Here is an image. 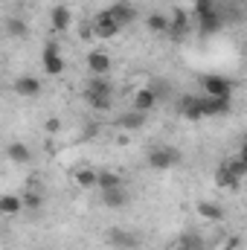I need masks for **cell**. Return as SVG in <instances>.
<instances>
[{"mask_svg": "<svg viewBox=\"0 0 247 250\" xmlns=\"http://www.w3.org/2000/svg\"><path fill=\"white\" fill-rule=\"evenodd\" d=\"M21 201H23V207H29V209H41L44 195H41V189H38V192H35V189H29V192H23V195H21Z\"/></svg>", "mask_w": 247, "mask_h": 250, "instance_id": "83f0119b", "label": "cell"}, {"mask_svg": "<svg viewBox=\"0 0 247 250\" xmlns=\"http://www.w3.org/2000/svg\"><path fill=\"white\" fill-rule=\"evenodd\" d=\"M6 157H9L12 163H18V166H26V163L32 160V148H29L26 143H9V146H6Z\"/></svg>", "mask_w": 247, "mask_h": 250, "instance_id": "e0dca14e", "label": "cell"}, {"mask_svg": "<svg viewBox=\"0 0 247 250\" xmlns=\"http://www.w3.org/2000/svg\"><path fill=\"white\" fill-rule=\"evenodd\" d=\"M204 93L206 96H224V99H233V82L224 79V76H204Z\"/></svg>", "mask_w": 247, "mask_h": 250, "instance_id": "52a82bcc", "label": "cell"}, {"mask_svg": "<svg viewBox=\"0 0 247 250\" xmlns=\"http://www.w3.org/2000/svg\"><path fill=\"white\" fill-rule=\"evenodd\" d=\"M178 111H181V117L189 120V123H201V120H204L201 96H195V93H184V96L178 99Z\"/></svg>", "mask_w": 247, "mask_h": 250, "instance_id": "ba28073f", "label": "cell"}, {"mask_svg": "<svg viewBox=\"0 0 247 250\" xmlns=\"http://www.w3.org/2000/svg\"><path fill=\"white\" fill-rule=\"evenodd\" d=\"M102 204L108 209H123L131 204V192L125 187H114V189H102Z\"/></svg>", "mask_w": 247, "mask_h": 250, "instance_id": "7c38bea8", "label": "cell"}, {"mask_svg": "<svg viewBox=\"0 0 247 250\" xmlns=\"http://www.w3.org/2000/svg\"><path fill=\"white\" fill-rule=\"evenodd\" d=\"M175 250H186V248H184V245H178V248H175Z\"/></svg>", "mask_w": 247, "mask_h": 250, "instance_id": "1f68e13d", "label": "cell"}, {"mask_svg": "<svg viewBox=\"0 0 247 250\" xmlns=\"http://www.w3.org/2000/svg\"><path fill=\"white\" fill-rule=\"evenodd\" d=\"M111 56L105 53V50H90L87 53V70H90V76H111Z\"/></svg>", "mask_w": 247, "mask_h": 250, "instance_id": "9c48e42d", "label": "cell"}, {"mask_svg": "<svg viewBox=\"0 0 247 250\" xmlns=\"http://www.w3.org/2000/svg\"><path fill=\"white\" fill-rule=\"evenodd\" d=\"M198 215L201 218H206V221H221L224 218V209L218 207V204H212V201H198Z\"/></svg>", "mask_w": 247, "mask_h": 250, "instance_id": "ffe728a7", "label": "cell"}, {"mask_svg": "<svg viewBox=\"0 0 247 250\" xmlns=\"http://www.w3.org/2000/svg\"><path fill=\"white\" fill-rule=\"evenodd\" d=\"M181 245H184L186 250H198V248H201V242H198V236H192V233H186L184 239H181Z\"/></svg>", "mask_w": 247, "mask_h": 250, "instance_id": "f546056e", "label": "cell"}, {"mask_svg": "<svg viewBox=\"0 0 247 250\" xmlns=\"http://www.w3.org/2000/svg\"><path fill=\"white\" fill-rule=\"evenodd\" d=\"M192 9H195V18H201V15L215 12L218 6H215V0H195V3H192Z\"/></svg>", "mask_w": 247, "mask_h": 250, "instance_id": "f1b7e54d", "label": "cell"}, {"mask_svg": "<svg viewBox=\"0 0 247 250\" xmlns=\"http://www.w3.org/2000/svg\"><path fill=\"white\" fill-rule=\"evenodd\" d=\"M105 242H108L111 248H117V250H134L137 245H140L137 233H131V230H123V227H111V230L105 233Z\"/></svg>", "mask_w": 247, "mask_h": 250, "instance_id": "5b68a950", "label": "cell"}, {"mask_svg": "<svg viewBox=\"0 0 247 250\" xmlns=\"http://www.w3.org/2000/svg\"><path fill=\"white\" fill-rule=\"evenodd\" d=\"M108 15L117 21L120 29H125V26H131V23L137 21V6L128 3V0H117L114 6H108Z\"/></svg>", "mask_w": 247, "mask_h": 250, "instance_id": "8992f818", "label": "cell"}, {"mask_svg": "<svg viewBox=\"0 0 247 250\" xmlns=\"http://www.w3.org/2000/svg\"><path fill=\"white\" fill-rule=\"evenodd\" d=\"M73 181L82 189H93L96 187V169H76L73 172Z\"/></svg>", "mask_w": 247, "mask_h": 250, "instance_id": "484cf974", "label": "cell"}, {"mask_svg": "<svg viewBox=\"0 0 247 250\" xmlns=\"http://www.w3.org/2000/svg\"><path fill=\"white\" fill-rule=\"evenodd\" d=\"M41 64H44V73H47V76H62L64 73V59H62V50H59L56 41H47V44H44Z\"/></svg>", "mask_w": 247, "mask_h": 250, "instance_id": "277c9868", "label": "cell"}, {"mask_svg": "<svg viewBox=\"0 0 247 250\" xmlns=\"http://www.w3.org/2000/svg\"><path fill=\"white\" fill-rule=\"evenodd\" d=\"M15 93L18 96H23V99H32V96H38L41 93V79L38 76H29V73H23V76H18L15 79Z\"/></svg>", "mask_w": 247, "mask_h": 250, "instance_id": "8fae6325", "label": "cell"}, {"mask_svg": "<svg viewBox=\"0 0 247 250\" xmlns=\"http://www.w3.org/2000/svg\"><path fill=\"white\" fill-rule=\"evenodd\" d=\"M145 87H148V90L154 93L157 105H160V102H169V99H172V84H169L166 79H154V82H151V84H145Z\"/></svg>", "mask_w": 247, "mask_h": 250, "instance_id": "7402d4cb", "label": "cell"}, {"mask_svg": "<svg viewBox=\"0 0 247 250\" xmlns=\"http://www.w3.org/2000/svg\"><path fill=\"white\" fill-rule=\"evenodd\" d=\"M224 166H227V172H230V175H236L239 181H242V178L247 175V157H245V154L227 157V160H224Z\"/></svg>", "mask_w": 247, "mask_h": 250, "instance_id": "603a6c76", "label": "cell"}, {"mask_svg": "<svg viewBox=\"0 0 247 250\" xmlns=\"http://www.w3.org/2000/svg\"><path fill=\"white\" fill-rule=\"evenodd\" d=\"M21 209H23V201H21V195H0V215H9V218H15Z\"/></svg>", "mask_w": 247, "mask_h": 250, "instance_id": "d6986e66", "label": "cell"}, {"mask_svg": "<svg viewBox=\"0 0 247 250\" xmlns=\"http://www.w3.org/2000/svg\"><path fill=\"white\" fill-rule=\"evenodd\" d=\"M50 23H53V29H56V32H67V29H70V23H73L70 9H67V6H53V12H50Z\"/></svg>", "mask_w": 247, "mask_h": 250, "instance_id": "ac0fdd59", "label": "cell"}, {"mask_svg": "<svg viewBox=\"0 0 247 250\" xmlns=\"http://www.w3.org/2000/svg\"><path fill=\"white\" fill-rule=\"evenodd\" d=\"M6 35L9 38H29V26L21 18H9L6 21Z\"/></svg>", "mask_w": 247, "mask_h": 250, "instance_id": "d4e9b609", "label": "cell"}, {"mask_svg": "<svg viewBox=\"0 0 247 250\" xmlns=\"http://www.w3.org/2000/svg\"><path fill=\"white\" fill-rule=\"evenodd\" d=\"M221 26H224V15H221L218 9L209 12V15H201V18H198V29H201L204 35H215Z\"/></svg>", "mask_w": 247, "mask_h": 250, "instance_id": "2e32d148", "label": "cell"}, {"mask_svg": "<svg viewBox=\"0 0 247 250\" xmlns=\"http://www.w3.org/2000/svg\"><path fill=\"white\" fill-rule=\"evenodd\" d=\"M145 26H148L154 35H166V29H169V18H166V15H148Z\"/></svg>", "mask_w": 247, "mask_h": 250, "instance_id": "4316f807", "label": "cell"}, {"mask_svg": "<svg viewBox=\"0 0 247 250\" xmlns=\"http://www.w3.org/2000/svg\"><path fill=\"white\" fill-rule=\"evenodd\" d=\"M157 108V99H154V93L148 90V87H140L137 93H134V99H131V111H140V114H151Z\"/></svg>", "mask_w": 247, "mask_h": 250, "instance_id": "5bb4252c", "label": "cell"}, {"mask_svg": "<svg viewBox=\"0 0 247 250\" xmlns=\"http://www.w3.org/2000/svg\"><path fill=\"white\" fill-rule=\"evenodd\" d=\"M178 163H181V151H178L175 146H157V148L148 151V166H151L154 172H169V169L178 166Z\"/></svg>", "mask_w": 247, "mask_h": 250, "instance_id": "7a4b0ae2", "label": "cell"}, {"mask_svg": "<svg viewBox=\"0 0 247 250\" xmlns=\"http://www.w3.org/2000/svg\"><path fill=\"white\" fill-rule=\"evenodd\" d=\"M145 120H148V114H140V111H125V114H120V117L114 120V125H117V128H123V131H140V128L145 125Z\"/></svg>", "mask_w": 247, "mask_h": 250, "instance_id": "9a60e30c", "label": "cell"}, {"mask_svg": "<svg viewBox=\"0 0 247 250\" xmlns=\"http://www.w3.org/2000/svg\"><path fill=\"white\" fill-rule=\"evenodd\" d=\"M47 131H50V134H59V131H62V123H59L56 117H50V120H47Z\"/></svg>", "mask_w": 247, "mask_h": 250, "instance_id": "4dcf8cb0", "label": "cell"}, {"mask_svg": "<svg viewBox=\"0 0 247 250\" xmlns=\"http://www.w3.org/2000/svg\"><path fill=\"white\" fill-rule=\"evenodd\" d=\"M90 29H93V38H102V41H111V38H117V35L123 32V29L117 26V21L108 15V9H105V12H99V15L93 18Z\"/></svg>", "mask_w": 247, "mask_h": 250, "instance_id": "3957f363", "label": "cell"}, {"mask_svg": "<svg viewBox=\"0 0 247 250\" xmlns=\"http://www.w3.org/2000/svg\"><path fill=\"white\" fill-rule=\"evenodd\" d=\"M215 187H218V189H239V187H242V181H239L236 175H230V172H227V166L221 163V166L215 169Z\"/></svg>", "mask_w": 247, "mask_h": 250, "instance_id": "44dd1931", "label": "cell"}, {"mask_svg": "<svg viewBox=\"0 0 247 250\" xmlns=\"http://www.w3.org/2000/svg\"><path fill=\"white\" fill-rule=\"evenodd\" d=\"M96 187L99 189H114V187H125V181L117 175V172H96Z\"/></svg>", "mask_w": 247, "mask_h": 250, "instance_id": "cb8c5ba5", "label": "cell"}, {"mask_svg": "<svg viewBox=\"0 0 247 250\" xmlns=\"http://www.w3.org/2000/svg\"><path fill=\"white\" fill-rule=\"evenodd\" d=\"M186 32H189V15H186V9H175L172 18H169L166 35H169V38H184Z\"/></svg>", "mask_w": 247, "mask_h": 250, "instance_id": "4fadbf2b", "label": "cell"}, {"mask_svg": "<svg viewBox=\"0 0 247 250\" xmlns=\"http://www.w3.org/2000/svg\"><path fill=\"white\" fill-rule=\"evenodd\" d=\"M84 102L99 114L111 111V105H114V82L108 76H90L87 84H84Z\"/></svg>", "mask_w": 247, "mask_h": 250, "instance_id": "6da1fadb", "label": "cell"}, {"mask_svg": "<svg viewBox=\"0 0 247 250\" xmlns=\"http://www.w3.org/2000/svg\"><path fill=\"white\" fill-rule=\"evenodd\" d=\"M230 99H224V96H201V111H204V120L206 117H224V114H230Z\"/></svg>", "mask_w": 247, "mask_h": 250, "instance_id": "30bf717a", "label": "cell"}]
</instances>
